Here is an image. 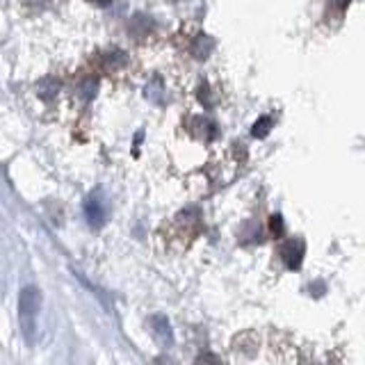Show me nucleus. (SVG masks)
<instances>
[{
  "instance_id": "nucleus-1",
  "label": "nucleus",
  "mask_w": 365,
  "mask_h": 365,
  "mask_svg": "<svg viewBox=\"0 0 365 365\" xmlns=\"http://www.w3.org/2000/svg\"><path fill=\"white\" fill-rule=\"evenodd\" d=\"M41 308V292L34 288V285H26L19 292V327L23 331V338L26 342L34 340V334H37V315Z\"/></svg>"
},
{
  "instance_id": "nucleus-2",
  "label": "nucleus",
  "mask_w": 365,
  "mask_h": 365,
  "mask_svg": "<svg viewBox=\"0 0 365 365\" xmlns=\"http://www.w3.org/2000/svg\"><path fill=\"white\" fill-rule=\"evenodd\" d=\"M304 251H306V247L299 237L288 240V242L281 247V258L285 260V265H288L290 269H299L302 260H304Z\"/></svg>"
},
{
  "instance_id": "nucleus-3",
  "label": "nucleus",
  "mask_w": 365,
  "mask_h": 365,
  "mask_svg": "<svg viewBox=\"0 0 365 365\" xmlns=\"http://www.w3.org/2000/svg\"><path fill=\"white\" fill-rule=\"evenodd\" d=\"M85 217H87V224L91 228H101L103 224H106L108 208L103 205V201H98V197H89L85 203Z\"/></svg>"
},
{
  "instance_id": "nucleus-4",
  "label": "nucleus",
  "mask_w": 365,
  "mask_h": 365,
  "mask_svg": "<svg viewBox=\"0 0 365 365\" xmlns=\"http://www.w3.org/2000/svg\"><path fill=\"white\" fill-rule=\"evenodd\" d=\"M151 329L155 338L160 340V345H171V340H174V336H171V327H169V319L163 317V315H153L151 317Z\"/></svg>"
},
{
  "instance_id": "nucleus-5",
  "label": "nucleus",
  "mask_w": 365,
  "mask_h": 365,
  "mask_svg": "<svg viewBox=\"0 0 365 365\" xmlns=\"http://www.w3.org/2000/svg\"><path fill=\"white\" fill-rule=\"evenodd\" d=\"M197 365H222V361L217 359L212 351H203L201 356L197 359Z\"/></svg>"
},
{
  "instance_id": "nucleus-6",
  "label": "nucleus",
  "mask_w": 365,
  "mask_h": 365,
  "mask_svg": "<svg viewBox=\"0 0 365 365\" xmlns=\"http://www.w3.org/2000/svg\"><path fill=\"white\" fill-rule=\"evenodd\" d=\"M283 231V226H281V217H272V233H281Z\"/></svg>"
}]
</instances>
